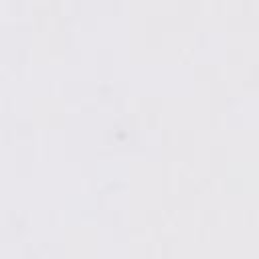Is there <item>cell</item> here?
Masks as SVG:
<instances>
[]
</instances>
